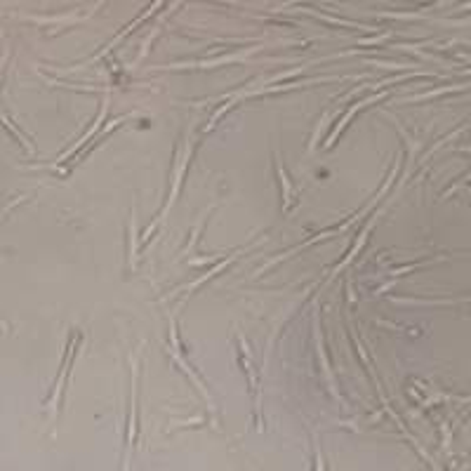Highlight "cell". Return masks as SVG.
Returning <instances> with one entry per match:
<instances>
[{
    "label": "cell",
    "mask_w": 471,
    "mask_h": 471,
    "mask_svg": "<svg viewBox=\"0 0 471 471\" xmlns=\"http://www.w3.org/2000/svg\"><path fill=\"white\" fill-rule=\"evenodd\" d=\"M278 177H280V184H283V198H285V203H283V207H290L292 205V186H290V182H287V175H285V170L278 165Z\"/></svg>",
    "instance_id": "6da1fadb"
},
{
    "label": "cell",
    "mask_w": 471,
    "mask_h": 471,
    "mask_svg": "<svg viewBox=\"0 0 471 471\" xmlns=\"http://www.w3.org/2000/svg\"><path fill=\"white\" fill-rule=\"evenodd\" d=\"M0 328H5V330H7V323L3 321V318H0Z\"/></svg>",
    "instance_id": "7a4b0ae2"
}]
</instances>
